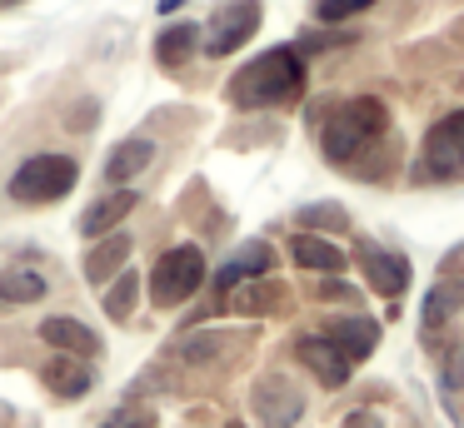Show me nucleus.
<instances>
[{
	"mask_svg": "<svg viewBox=\"0 0 464 428\" xmlns=\"http://www.w3.org/2000/svg\"><path fill=\"white\" fill-rule=\"evenodd\" d=\"M195 45H200V25H195V20H175V25H165L160 35H155V60H160L165 70H175L195 55Z\"/></svg>",
	"mask_w": 464,
	"mask_h": 428,
	"instance_id": "dca6fc26",
	"label": "nucleus"
},
{
	"mask_svg": "<svg viewBox=\"0 0 464 428\" xmlns=\"http://www.w3.org/2000/svg\"><path fill=\"white\" fill-rule=\"evenodd\" d=\"M304 90V60L295 45H275L265 50V55H255L250 65L235 70L230 80V105L240 109H265V105H290V100H300Z\"/></svg>",
	"mask_w": 464,
	"mask_h": 428,
	"instance_id": "f257e3e1",
	"label": "nucleus"
},
{
	"mask_svg": "<svg viewBox=\"0 0 464 428\" xmlns=\"http://www.w3.org/2000/svg\"><path fill=\"white\" fill-rule=\"evenodd\" d=\"M290 259L300 269H314V274H340L344 269V249H334L330 239H320V234H295Z\"/></svg>",
	"mask_w": 464,
	"mask_h": 428,
	"instance_id": "2eb2a0df",
	"label": "nucleus"
},
{
	"mask_svg": "<svg viewBox=\"0 0 464 428\" xmlns=\"http://www.w3.org/2000/svg\"><path fill=\"white\" fill-rule=\"evenodd\" d=\"M384 125H390V115H384L380 100H370V95L344 100V105L334 109L330 119H324L320 145H324V155H330L334 165H350V159L360 155V149H370L374 139L384 135Z\"/></svg>",
	"mask_w": 464,
	"mask_h": 428,
	"instance_id": "f03ea898",
	"label": "nucleus"
},
{
	"mask_svg": "<svg viewBox=\"0 0 464 428\" xmlns=\"http://www.w3.org/2000/svg\"><path fill=\"white\" fill-rule=\"evenodd\" d=\"M101 428H155V414H145V408H121V414H111Z\"/></svg>",
	"mask_w": 464,
	"mask_h": 428,
	"instance_id": "393cba45",
	"label": "nucleus"
},
{
	"mask_svg": "<svg viewBox=\"0 0 464 428\" xmlns=\"http://www.w3.org/2000/svg\"><path fill=\"white\" fill-rule=\"evenodd\" d=\"M215 348H220V334H190L180 344V358H210Z\"/></svg>",
	"mask_w": 464,
	"mask_h": 428,
	"instance_id": "a878e982",
	"label": "nucleus"
},
{
	"mask_svg": "<svg viewBox=\"0 0 464 428\" xmlns=\"http://www.w3.org/2000/svg\"><path fill=\"white\" fill-rule=\"evenodd\" d=\"M125 259H130V234H105L101 244L85 254V279H91V284H105L111 274H121Z\"/></svg>",
	"mask_w": 464,
	"mask_h": 428,
	"instance_id": "a211bd4d",
	"label": "nucleus"
},
{
	"mask_svg": "<svg viewBox=\"0 0 464 428\" xmlns=\"http://www.w3.org/2000/svg\"><path fill=\"white\" fill-rule=\"evenodd\" d=\"M374 0H314V20L320 25H340V20L360 15V10H370Z\"/></svg>",
	"mask_w": 464,
	"mask_h": 428,
	"instance_id": "4be33fe9",
	"label": "nucleus"
},
{
	"mask_svg": "<svg viewBox=\"0 0 464 428\" xmlns=\"http://www.w3.org/2000/svg\"><path fill=\"white\" fill-rule=\"evenodd\" d=\"M255 414L265 418L270 428H290L295 418L304 414V398H300V388L290 384V378H280V374H265L260 384H255Z\"/></svg>",
	"mask_w": 464,
	"mask_h": 428,
	"instance_id": "0eeeda50",
	"label": "nucleus"
},
{
	"mask_svg": "<svg viewBox=\"0 0 464 428\" xmlns=\"http://www.w3.org/2000/svg\"><path fill=\"white\" fill-rule=\"evenodd\" d=\"M255 30H260V0H230V5L215 10L210 35H205V55H210V60L235 55Z\"/></svg>",
	"mask_w": 464,
	"mask_h": 428,
	"instance_id": "423d86ee",
	"label": "nucleus"
},
{
	"mask_svg": "<svg viewBox=\"0 0 464 428\" xmlns=\"http://www.w3.org/2000/svg\"><path fill=\"white\" fill-rule=\"evenodd\" d=\"M45 388H51L55 398H81L85 388H91V368H85V358L55 354L51 364H45Z\"/></svg>",
	"mask_w": 464,
	"mask_h": 428,
	"instance_id": "f3484780",
	"label": "nucleus"
},
{
	"mask_svg": "<svg viewBox=\"0 0 464 428\" xmlns=\"http://www.w3.org/2000/svg\"><path fill=\"white\" fill-rule=\"evenodd\" d=\"M270 264H275V249L265 244V239H250V244L235 249V259L220 269V274H215V284H220V289H235V284H245V279H260Z\"/></svg>",
	"mask_w": 464,
	"mask_h": 428,
	"instance_id": "9b49d317",
	"label": "nucleus"
},
{
	"mask_svg": "<svg viewBox=\"0 0 464 428\" xmlns=\"http://www.w3.org/2000/svg\"><path fill=\"white\" fill-rule=\"evenodd\" d=\"M150 159H155V145L145 135L121 139V145L111 149V159H105V179H111V185H130V179L150 165Z\"/></svg>",
	"mask_w": 464,
	"mask_h": 428,
	"instance_id": "ddd939ff",
	"label": "nucleus"
},
{
	"mask_svg": "<svg viewBox=\"0 0 464 428\" xmlns=\"http://www.w3.org/2000/svg\"><path fill=\"white\" fill-rule=\"evenodd\" d=\"M135 209V189H111L105 199H95L91 209L81 214V234L85 239H95V234H111L115 224H121L125 214Z\"/></svg>",
	"mask_w": 464,
	"mask_h": 428,
	"instance_id": "f8f14e48",
	"label": "nucleus"
},
{
	"mask_svg": "<svg viewBox=\"0 0 464 428\" xmlns=\"http://www.w3.org/2000/svg\"><path fill=\"white\" fill-rule=\"evenodd\" d=\"M225 428H245V423H225Z\"/></svg>",
	"mask_w": 464,
	"mask_h": 428,
	"instance_id": "2f4dec72",
	"label": "nucleus"
},
{
	"mask_svg": "<svg viewBox=\"0 0 464 428\" xmlns=\"http://www.w3.org/2000/svg\"><path fill=\"white\" fill-rule=\"evenodd\" d=\"M0 5H21V0H0Z\"/></svg>",
	"mask_w": 464,
	"mask_h": 428,
	"instance_id": "7c9ffc66",
	"label": "nucleus"
},
{
	"mask_svg": "<svg viewBox=\"0 0 464 428\" xmlns=\"http://www.w3.org/2000/svg\"><path fill=\"white\" fill-rule=\"evenodd\" d=\"M81 179V165L71 155H31L21 169L11 175V199L21 204H55L65 199Z\"/></svg>",
	"mask_w": 464,
	"mask_h": 428,
	"instance_id": "7ed1b4c3",
	"label": "nucleus"
},
{
	"mask_svg": "<svg viewBox=\"0 0 464 428\" xmlns=\"http://www.w3.org/2000/svg\"><path fill=\"white\" fill-rule=\"evenodd\" d=\"M295 354H300V364L310 368L324 388H340L344 378H350V358L340 354V344H334L330 334H304L300 344H295Z\"/></svg>",
	"mask_w": 464,
	"mask_h": 428,
	"instance_id": "6e6552de",
	"label": "nucleus"
},
{
	"mask_svg": "<svg viewBox=\"0 0 464 428\" xmlns=\"http://www.w3.org/2000/svg\"><path fill=\"white\" fill-rule=\"evenodd\" d=\"M200 284H205V254L195 244H180V249H170V254H160V264H155V274H150V299L160 309H175Z\"/></svg>",
	"mask_w": 464,
	"mask_h": 428,
	"instance_id": "20e7f679",
	"label": "nucleus"
},
{
	"mask_svg": "<svg viewBox=\"0 0 464 428\" xmlns=\"http://www.w3.org/2000/svg\"><path fill=\"white\" fill-rule=\"evenodd\" d=\"M459 309H464V279H444V284H434L430 299H424V334L444 328Z\"/></svg>",
	"mask_w": 464,
	"mask_h": 428,
	"instance_id": "6ab92c4d",
	"label": "nucleus"
},
{
	"mask_svg": "<svg viewBox=\"0 0 464 428\" xmlns=\"http://www.w3.org/2000/svg\"><path fill=\"white\" fill-rule=\"evenodd\" d=\"M275 304H280V289H275V284H260V289H245V294H240V309H245V314H265V309H275Z\"/></svg>",
	"mask_w": 464,
	"mask_h": 428,
	"instance_id": "b1692460",
	"label": "nucleus"
},
{
	"mask_svg": "<svg viewBox=\"0 0 464 428\" xmlns=\"http://www.w3.org/2000/svg\"><path fill=\"white\" fill-rule=\"evenodd\" d=\"M444 388H464V354H459V348L444 358Z\"/></svg>",
	"mask_w": 464,
	"mask_h": 428,
	"instance_id": "bb28decb",
	"label": "nucleus"
},
{
	"mask_svg": "<svg viewBox=\"0 0 464 428\" xmlns=\"http://www.w3.org/2000/svg\"><path fill=\"white\" fill-rule=\"evenodd\" d=\"M135 299H140V274L125 269V274L111 284V294H105V314H111L115 324H125V319L135 314Z\"/></svg>",
	"mask_w": 464,
	"mask_h": 428,
	"instance_id": "aec40b11",
	"label": "nucleus"
},
{
	"mask_svg": "<svg viewBox=\"0 0 464 428\" xmlns=\"http://www.w3.org/2000/svg\"><path fill=\"white\" fill-rule=\"evenodd\" d=\"M41 338L55 348V354H75V358L101 354V338H95L91 328L81 324V319H71V314H51V319L41 324Z\"/></svg>",
	"mask_w": 464,
	"mask_h": 428,
	"instance_id": "9d476101",
	"label": "nucleus"
},
{
	"mask_svg": "<svg viewBox=\"0 0 464 428\" xmlns=\"http://www.w3.org/2000/svg\"><path fill=\"white\" fill-rule=\"evenodd\" d=\"M300 224H310V229H344V209L340 204H310V209H300Z\"/></svg>",
	"mask_w": 464,
	"mask_h": 428,
	"instance_id": "5701e85b",
	"label": "nucleus"
},
{
	"mask_svg": "<svg viewBox=\"0 0 464 428\" xmlns=\"http://www.w3.org/2000/svg\"><path fill=\"white\" fill-rule=\"evenodd\" d=\"M320 294H324V299H354V289H350V284H340V279H330V284H324Z\"/></svg>",
	"mask_w": 464,
	"mask_h": 428,
	"instance_id": "cd10ccee",
	"label": "nucleus"
},
{
	"mask_svg": "<svg viewBox=\"0 0 464 428\" xmlns=\"http://www.w3.org/2000/svg\"><path fill=\"white\" fill-rule=\"evenodd\" d=\"M350 428H380V418H374V414H354Z\"/></svg>",
	"mask_w": 464,
	"mask_h": 428,
	"instance_id": "c85d7f7f",
	"label": "nucleus"
},
{
	"mask_svg": "<svg viewBox=\"0 0 464 428\" xmlns=\"http://www.w3.org/2000/svg\"><path fill=\"white\" fill-rule=\"evenodd\" d=\"M424 179H464V109H450L424 135Z\"/></svg>",
	"mask_w": 464,
	"mask_h": 428,
	"instance_id": "39448f33",
	"label": "nucleus"
},
{
	"mask_svg": "<svg viewBox=\"0 0 464 428\" xmlns=\"http://www.w3.org/2000/svg\"><path fill=\"white\" fill-rule=\"evenodd\" d=\"M360 264H364V274H370L374 294L400 299L404 289H410V264H404V254H390V249H380V244H360Z\"/></svg>",
	"mask_w": 464,
	"mask_h": 428,
	"instance_id": "1a4fd4ad",
	"label": "nucleus"
},
{
	"mask_svg": "<svg viewBox=\"0 0 464 428\" xmlns=\"http://www.w3.org/2000/svg\"><path fill=\"white\" fill-rule=\"evenodd\" d=\"M180 5H185V0H160V15H175Z\"/></svg>",
	"mask_w": 464,
	"mask_h": 428,
	"instance_id": "c756f323",
	"label": "nucleus"
},
{
	"mask_svg": "<svg viewBox=\"0 0 464 428\" xmlns=\"http://www.w3.org/2000/svg\"><path fill=\"white\" fill-rule=\"evenodd\" d=\"M0 299H11V304H35L45 299V279L35 269H11V274L0 279Z\"/></svg>",
	"mask_w": 464,
	"mask_h": 428,
	"instance_id": "412c9836",
	"label": "nucleus"
},
{
	"mask_svg": "<svg viewBox=\"0 0 464 428\" xmlns=\"http://www.w3.org/2000/svg\"><path fill=\"white\" fill-rule=\"evenodd\" d=\"M330 338L340 344V354L354 364V358H370L374 354V344H380V324H374V319H360V314H354V319H334Z\"/></svg>",
	"mask_w": 464,
	"mask_h": 428,
	"instance_id": "4468645a",
	"label": "nucleus"
}]
</instances>
